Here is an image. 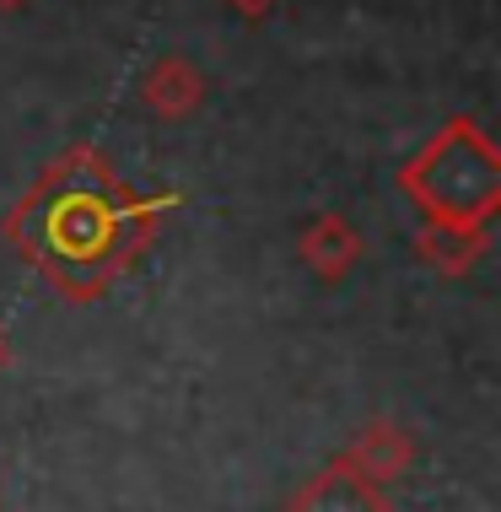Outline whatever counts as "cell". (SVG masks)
<instances>
[{
	"mask_svg": "<svg viewBox=\"0 0 501 512\" xmlns=\"http://www.w3.org/2000/svg\"><path fill=\"white\" fill-rule=\"evenodd\" d=\"M334 464L351 469V475L372 480V486H394V480H405V469L415 464V437L405 432L399 421H388V415H378V421L356 426V437L345 442L340 453H334Z\"/></svg>",
	"mask_w": 501,
	"mask_h": 512,
	"instance_id": "obj_3",
	"label": "cell"
},
{
	"mask_svg": "<svg viewBox=\"0 0 501 512\" xmlns=\"http://www.w3.org/2000/svg\"><path fill=\"white\" fill-rule=\"evenodd\" d=\"M227 6L238 11L243 22H264V17H270V11H275V6H281V0H227Z\"/></svg>",
	"mask_w": 501,
	"mask_h": 512,
	"instance_id": "obj_8",
	"label": "cell"
},
{
	"mask_svg": "<svg viewBox=\"0 0 501 512\" xmlns=\"http://www.w3.org/2000/svg\"><path fill=\"white\" fill-rule=\"evenodd\" d=\"M297 254H302V265L313 270L318 286H340V281H351V275H356L367 243H361V232H356L351 216L318 211L308 227L297 232Z\"/></svg>",
	"mask_w": 501,
	"mask_h": 512,
	"instance_id": "obj_4",
	"label": "cell"
},
{
	"mask_svg": "<svg viewBox=\"0 0 501 512\" xmlns=\"http://www.w3.org/2000/svg\"><path fill=\"white\" fill-rule=\"evenodd\" d=\"M286 512H394V502H388L383 486H372V480H361L329 459L318 475H308L291 491Z\"/></svg>",
	"mask_w": 501,
	"mask_h": 512,
	"instance_id": "obj_6",
	"label": "cell"
},
{
	"mask_svg": "<svg viewBox=\"0 0 501 512\" xmlns=\"http://www.w3.org/2000/svg\"><path fill=\"white\" fill-rule=\"evenodd\" d=\"M205 98H211V81H205L200 65H194L189 54H178V49L157 54V60L141 71V103L157 119H189V114L205 108Z\"/></svg>",
	"mask_w": 501,
	"mask_h": 512,
	"instance_id": "obj_5",
	"label": "cell"
},
{
	"mask_svg": "<svg viewBox=\"0 0 501 512\" xmlns=\"http://www.w3.org/2000/svg\"><path fill=\"white\" fill-rule=\"evenodd\" d=\"M27 6V0H0V11H22Z\"/></svg>",
	"mask_w": 501,
	"mask_h": 512,
	"instance_id": "obj_10",
	"label": "cell"
},
{
	"mask_svg": "<svg viewBox=\"0 0 501 512\" xmlns=\"http://www.w3.org/2000/svg\"><path fill=\"white\" fill-rule=\"evenodd\" d=\"M399 195L421 221H480L501 211V151L475 114H453L415 157L399 168Z\"/></svg>",
	"mask_w": 501,
	"mask_h": 512,
	"instance_id": "obj_2",
	"label": "cell"
},
{
	"mask_svg": "<svg viewBox=\"0 0 501 512\" xmlns=\"http://www.w3.org/2000/svg\"><path fill=\"white\" fill-rule=\"evenodd\" d=\"M11 356H17V351H11V335H6V329H0V372L11 367Z\"/></svg>",
	"mask_w": 501,
	"mask_h": 512,
	"instance_id": "obj_9",
	"label": "cell"
},
{
	"mask_svg": "<svg viewBox=\"0 0 501 512\" xmlns=\"http://www.w3.org/2000/svg\"><path fill=\"white\" fill-rule=\"evenodd\" d=\"M485 254H491V227H480V221H421V232H415V259L448 281L469 275Z\"/></svg>",
	"mask_w": 501,
	"mask_h": 512,
	"instance_id": "obj_7",
	"label": "cell"
},
{
	"mask_svg": "<svg viewBox=\"0 0 501 512\" xmlns=\"http://www.w3.org/2000/svg\"><path fill=\"white\" fill-rule=\"evenodd\" d=\"M178 195H146L114 168L103 146L76 141L38 168V178L11 200L0 232L22 265L49 281L54 297L87 308L130 275L157 243Z\"/></svg>",
	"mask_w": 501,
	"mask_h": 512,
	"instance_id": "obj_1",
	"label": "cell"
}]
</instances>
